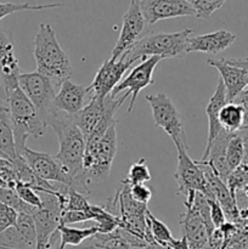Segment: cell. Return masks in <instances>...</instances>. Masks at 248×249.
I'll list each match as a JSON object with an SVG mask.
<instances>
[{"mask_svg": "<svg viewBox=\"0 0 248 249\" xmlns=\"http://www.w3.org/2000/svg\"><path fill=\"white\" fill-rule=\"evenodd\" d=\"M196 192L190 191L185 198V213L181 214V236L187 238L190 249H209V235L206 225L194 204Z\"/></svg>", "mask_w": 248, "mask_h": 249, "instance_id": "obj_13", "label": "cell"}, {"mask_svg": "<svg viewBox=\"0 0 248 249\" xmlns=\"http://www.w3.org/2000/svg\"><path fill=\"white\" fill-rule=\"evenodd\" d=\"M133 66V62L124 55L118 61H105L101 67L97 70L94 80L88 87L92 97H106L112 90L121 83L124 73Z\"/></svg>", "mask_w": 248, "mask_h": 249, "instance_id": "obj_14", "label": "cell"}, {"mask_svg": "<svg viewBox=\"0 0 248 249\" xmlns=\"http://www.w3.org/2000/svg\"><path fill=\"white\" fill-rule=\"evenodd\" d=\"M21 68L17 57L15 56L14 44L6 32L0 28V78L1 87L6 94L19 88L18 78Z\"/></svg>", "mask_w": 248, "mask_h": 249, "instance_id": "obj_18", "label": "cell"}, {"mask_svg": "<svg viewBox=\"0 0 248 249\" xmlns=\"http://www.w3.org/2000/svg\"><path fill=\"white\" fill-rule=\"evenodd\" d=\"M117 123L112 124L100 140H87L83 170L71 185L85 196L90 192V185L104 181L111 173L117 153Z\"/></svg>", "mask_w": 248, "mask_h": 249, "instance_id": "obj_1", "label": "cell"}, {"mask_svg": "<svg viewBox=\"0 0 248 249\" xmlns=\"http://www.w3.org/2000/svg\"><path fill=\"white\" fill-rule=\"evenodd\" d=\"M18 85L48 125L49 122L58 114L53 108L56 88L53 82L35 71L31 73H21Z\"/></svg>", "mask_w": 248, "mask_h": 249, "instance_id": "obj_7", "label": "cell"}, {"mask_svg": "<svg viewBox=\"0 0 248 249\" xmlns=\"http://www.w3.org/2000/svg\"><path fill=\"white\" fill-rule=\"evenodd\" d=\"M140 249H172L168 246H162V245H158V243H151V245H147L146 247L140 248Z\"/></svg>", "mask_w": 248, "mask_h": 249, "instance_id": "obj_41", "label": "cell"}, {"mask_svg": "<svg viewBox=\"0 0 248 249\" xmlns=\"http://www.w3.org/2000/svg\"><path fill=\"white\" fill-rule=\"evenodd\" d=\"M169 247L172 249H190V245L187 242V238L185 236H181V238L179 240L173 238L172 242L169 243Z\"/></svg>", "mask_w": 248, "mask_h": 249, "instance_id": "obj_38", "label": "cell"}, {"mask_svg": "<svg viewBox=\"0 0 248 249\" xmlns=\"http://www.w3.org/2000/svg\"><path fill=\"white\" fill-rule=\"evenodd\" d=\"M209 66L216 68L220 74V79L225 87L226 92V102L230 104L233 100L247 88V80H246V74L242 70L235 67L226 62L225 58L221 60H213L208 58L207 60Z\"/></svg>", "mask_w": 248, "mask_h": 249, "instance_id": "obj_22", "label": "cell"}, {"mask_svg": "<svg viewBox=\"0 0 248 249\" xmlns=\"http://www.w3.org/2000/svg\"><path fill=\"white\" fill-rule=\"evenodd\" d=\"M209 207H211V219L212 223H213L214 228L220 229L224 224L226 223V216L224 213L223 208L220 207V204L215 201V199H208Z\"/></svg>", "mask_w": 248, "mask_h": 249, "instance_id": "obj_35", "label": "cell"}, {"mask_svg": "<svg viewBox=\"0 0 248 249\" xmlns=\"http://www.w3.org/2000/svg\"><path fill=\"white\" fill-rule=\"evenodd\" d=\"M19 156L23 157L32 172L40 179L51 182V184L55 182V184L66 185V186L72 185V179L68 177L55 156H51L50 153L33 151L28 147L24 148Z\"/></svg>", "mask_w": 248, "mask_h": 249, "instance_id": "obj_12", "label": "cell"}, {"mask_svg": "<svg viewBox=\"0 0 248 249\" xmlns=\"http://www.w3.org/2000/svg\"><path fill=\"white\" fill-rule=\"evenodd\" d=\"M150 32L151 29L146 26V21L141 12L140 2L138 0L130 1L128 10L123 16L119 38L112 50L109 60L118 61L124 53H126L134 44L138 43L145 34Z\"/></svg>", "mask_w": 248, "mask_h": 249, "instance_id": "obj_10", "label": "cell"}, {"mask_svg": "<svg viewBox=\"0 0 248 249\" xmlns=\"http://www.w3.org/2000/svg\"><path fill=\"white\" fill-rule=\"evenodd\" d=\"M197 162L201 164L202 169H203L204 177H206L207 184H208L213 198L220 204L224 213H225L226 219H229L232 223H236L240 219V212H238L237 208L236 197L231 195L228 185L216 175V173L212 169V167L208 163L199 162V160H197Z\"/></svg>", "mask_w": 248, "mask_h": 249, "instance_id": "obj_19", "label": "cell"}, {"mask_svg": "<svg viewBox=\"0 0 248 249\" xmlns=\"http://www.w3.org/2000/svg\"><path fill=\"white\" fill-rule=\"evenodd\" d=\"M0 203L9 206L10 208L15 209L18 214H32L34 213L36 208L28 206L24 203L17 195L16 190L14 189H0Z\"/></svg>", "mask_w": 248, "mask_h": 249, "instance_id": "obj_29", "label": "cell"}, {"mask_svg": "<svg viewBox=\"0 0 248 249\" xmlns=\"http://www.w3.org/2000/svg\"><path fill=\"white\" fill-rule=\"evenodd\" d=\"M130 196L134 201L141 204H147L152 198V191L145 184L133 185L130 186Z\"/></svg>", "mask_w": 248, "mask_h": 249, "instance_id": "obj_34", "label": "cell"}, {"mask_svg": "<svg viewBox=\"0 0 248 249\" xmlns=\"http://www.w3.org/2000/svg\"><path fill=\"white\" fill-rule=\"evenodd\" d=\"M194 29L185 28L177 33H150L145 34L138 43L134 44L123 55L130 62L146 60L147 56H158L163 58H172L186 53L187 40L192 36Z\"/></svg>", "mask_w": 248, "mask_h": 249, "instance_id": "obj_5", "label": "cell"}, {"mask_svg": "<svg viewBox=\"0 0 248 249\" xmlns=\"http://www.w3.org/2000/svg\"><path fill=\"white\" fill-rule=\"evenodd\" d=\"M60 249H65L67 246H79L87 240L91 238L96 233H99V229L96 226H90L85 229H75L67 225H60Z\"/></svg>", "mask_w": 248, "mask_h": 249, "instance_id": "obj_24", "label": "cell"}, {"mask_svg": "<svg viewBox=\"0 0 248 249\" xmlns=\"http://www.w3.org/2000/svg\"><path fill=\"white\" fill-rule=\"evenodd\" d=\"M238 134H240L241 139H242L243 147H245V160H243L242 164L248 165V128L241 129Z\"/></svg>", "mask_w": 248, "mask_h": 249, "instance_id": "obj_39", "label": "cell"}, {"mask_svg": "<svg viewBox=\"0 0 248 249\" xmlns=\"http://www.w3.org/2000/svg\"><path fill=\"white\" fill-rule=\"evenodd\" d=\"M245 160V147H243V141L241 139L240 134H232V136L229 140L228 146H226V163L232 173L233 170L237 169Z\"/></svg>", "mask_w": 248, "mask_h": 249, "instance_id": "obj_27", "label": "cell"}, {"mask_svg": "<svg viewBox=\"0 0 248 249\" xmlns=\"http://www.w3.org/2000/svg\"><path fill=\"white\" fill-rule=\"evenodd\" d=\"M236 41V36L228 31H216L202 36H190L187 40L186 53H216L230 48Z\"/></svg>", "mask_w": 248, "mask_h": 249, "instance_id": "obj_20", "label": "cell"}, {"mask_svg": "<svg viewBox=\"0 0 248 249\" xmlns=\"http://www.w3.org/2000/svg\"><path fill=\"white\" fill-rule=\"evenodd\" d=\"M195 16L198 18H209L216 10L221 9L224 0H189Z\"/></svg>", "mask_w": 248, "mask_h": 249, "instance_id": "obj_31", "label": "cell"}, {"mask_svg": "<svg viewBox=\"0 0 248 249\" xmlns=\"http://www.w3.org/2000/svg\"><path fill=\"white\" fill-rule=\"evenodd\" d=\"M61 6H65V4H63L62 1L49 2V4H33V2H29V1L0 2V19L9 16V15L15 14V12L41 11V10L55 9V7H61Z\"/></svg>", "mask_w": 248, "mask_h": 249, "instance_id": "obj_26", "label": "cell"}, {"mask_svg": "<svg viewBox=\"0 0 248 249\" xmlns=\"http://www.w3.org/2000/svg\"><path fill=\"white\" fill-rule=\"evenodd\" d=\"M0 249H36V231L29 214H18L16 225L0 233Z\"/></svg>", "mask_w": 248, "mask_h": 249, "instance_id": "obj_16", "label": "cell"}, {"mask_svg": "<svg viewBox=\"0 0 248 249\" xmlns=\"http://www.w3.org/2000/svg\"><path fill=\"white\" fill-rule=\"evenodd\" d=\"M7 101H9L16 151L18 155H21L22 151L27 147L26 141L28 136H33L34 139L41 138L45 134L48 125L39 114L38 109L23 94L21 88H17L9 92Z\"/></svg>", "mask_w": 248, "mask_h": 249, "instance_id": "obj_4", "label": "cell"}, {"mask_svg": "<svg viewBox=\"0 0 248 249\" xmlns=\"http://www.w3.org/2000/svg\"><path fill=\"white\" fill-rule=\"evenodd\" d=\"M124 181L128 182L130 186L133 185H140L145 184V182L151 181V173L148 169L147 164H146L145 158H141L139 162L134 163L129 169L128 175L124 179Z\"/></svg>", "mask_w": 248, "mask_h": 249, "instance_id": "obj_30", "label": "cell"}, {"mask_svg": "<svg viewBox=\"0 0 248 249\" xmlns=\"http://www.w3.org/2000/svg\"><path fill=\"white\" fill-rule=\"evenodd\" d=\"M18 157L15 143L14 129L10 116L7 94L0 95V158L14 162Z\"/></svg>", "mask_w": 248, "mask_h": 249, "instance_id": "obj_23", "label": "cell"}, {"mask_svg": "<svg viewBox=\"0 0 248 249\" xmlns=\"http://www.w3.org/2000/svg\"><path fill=\"white\" fill-rule=\"evenodd\" d=\"M95 247V243H94V240L91 238H89V240H87L85 242H83L82 245L79 246H67V247H65V249H92Z\"/></svg>", "mask_w": 248, "mask_h": 249, "instance_id": "obj_40", "label": "cell"}, {"mask_svg": "<svg viewBox=\"0 0 248 249\" xmlns=\"http://www.w3.org/2000/svg\"><path fill=\"white\" fill-rule=\"evenodd\" d=\"M221 128L230 134L238 133L243 128V109L235 102L226 104L219 113Z\"/></svg>", "mask_w": 248, "mask_h": 249, "instance_id": "obj_25", "label": "cell"}, {"mask_svg": "<svg viewBox=\"0 0 248 249\" xmlns=\"http://www.w3.org/2000/svg\"><path fill=\"white\" fill-rule=\"evenodd\" d=\"M226 62L230 65L235 66V67L240 68L245 72L246 80H247V87H248V57L246 58H225Z\"/></svg>", "mask_w": 248, "mask_h": 249, "instance_id": "obj_37", "label": "cell"}, {"mask_svg": "<svg viewBox=\"0 0 248 249\" xmlns=\"http://www.w3.org/2000/svg\"><path fill=\"white\" fill-rule=\"evenodd\" d=\"M123 102L124 100L122 97L113 99L111 95H107L106 97H92L91 101L82 111L72 117L73 122L87 140L105 118L114 117Z\"/></svg>", "mask_w": 248, "mask_h": 249, "instance_id": "obj_9", "label": "cell"}, {"mask_svg": "<svg viewBox=\"0 0 248 249\" xmlns=\"http://www.w3.org/2000/svg\"><path fill=\"white\" fill-rule=\"evenodd\" d=\"M139 2L148 28L160 19L195 16L189 0H142Z\"/></svg>", "mask_w": 248, "mask_h": 249, "instance_id": "obj_15", "label": "cell"}, {"mask_svg": "<svg viewBox=\"0 0 248 249\" xmlns=\"http://www.w3.org/2000/svg\"><path fill=\"white\" fill-rule=\"evenodd\" d=\"M146 224H147L150 232L152 235L155 243L162 246H168L173 240L170 230L163 221L158 220L150 211L146 212Z\"/></svg>", "mask_w": 248, "mask_h": 249, "instance_id": "obj_28", "label": "cell"}, {"mask_svg": "<svg viewBox=\"0 0 248 249\" xmlns=\"http://www.w3.org/2000/svg\"><path fill=\"white\" fill-rule=\"evenodd\" d=\"M48 126H51L58 139L57 155L55 156L68 177L73 180L82 173L83 160L85 155V140L84 135L79 130L70 116H61L58 113L55 118L49 122Z\"/></svg>", "mask_w": 248, "mask_h": 249, "instance_id": "obj_3", "label": "cell"}, {"mask_svg": "<svg viewBox=\"0 0 248 249\" xmlns=\"http://www.w3.org/2000/svg\"><path fill=\"white\" fill-rule=\"evenodd\" d=\"M160 61H162V58L158 57V56H151V57L141 61L140 65L131 68L128 77L122 79L121 83L112 90V92L109 95H111L113 99H116V97L118 96V94H121L124 90H128V91L122 96V99L125 100L129 95H131L130 104H129L128 107V112L130 113V112L133 111L134 104H135L136 99H138L139 92H140L143 88L148 87V85L155 83L152 79L153 71H155V68L157 67V65Z\"/></svg>", "mask_w": 248, "mask_h": 249, "instance_id": "obj_11", "label": "cell"}, {"mask_svg": "<svg viewBox=\"0 0 248 249\" xmlns=\"http://www.w3.org/2000/svg\"><path fill=\"white\" fill-rule=\"evenodd\" d=\"M5 92H6V91H5V90H4V88H2V87H1V85H0V95L5 94Z\"/></svg>", "mask_w": 248, "mask_h": 249, "instance_id": "obj_42", "label": "cell"}, {"mask_svg": "<svg viewBox=\"0 0 248 249\" xmlns=\"http://www.w3.org/2000/svg\"><path fill=\"white\" fill-rule=\"evenodd\" d=\"M15 190H16L18 197L24 202V203L33 207V208H40L41 207L40 195H39L36 191H34L32 187H29L28 185L22 184V182H17Z\"/></svg>", "mask_w": 248, "mask_h": 249, "instance_id": "obj_32", "label": "cell"}, {"mask_svg": "<svg viewBox=\"0 0 248 249\" xmlns=\"http://www.w3.org/2000/svg\"><path fill=\"white\" fill-rule=\"evenodd\" d=\"M226 104H228V102H226L225 87H224L223 82H221V79L219 78L215 91L212 95V97L209 99L208 105H207L206 107V113L207 117H208V138H207L206 150H204L202 160H199V162H204V160H207L212 145H213V142L215 141V139L220 135L221 131L224 130L220 125V122H219V113H220L221 108H223Z\"/></svg>", "mask_w": 248, "mask_h": 249, "instance_id": "obj_21", "label": "cell"}, {"mask_svg": "<svg viewBox=\"0 0 248 249\" xmlns=\"http://www.w3.org/2000/svg\"><path fill=\"white\" fill-rule=\"evenodd\" d=\"M18 213L9 206L0 203V233L16 225Z\"/></svg>", "mask_w": 248, "mask_h": 249, "instance_id": "obj_33", "label": "cell"}, {"mask_svg": "<svg viewBox=\"0 0 248 249\" xmlns=\"http://www.w3.org/2000/svg\"><path fill=\"white\" fill-rule=\"evenodd\" d=\"M233 102L240 105L243 109V128H248V89H245L235 100Z\"/></svg>", "mask_w": 248, "mask_h": 249, "instance_id": "obj_36", "label": "cell"}, {"mask_svg": "<svg viewBox=\"0 0 248 249\" xmlns=\"http://www.w3.org/2000/svg\"><path fill=\"white\" fill-rule=\"evenodd\" d=\"M92 249H106V248H102V247H94Z\"/></svg>", "mask_w": 248, "mask_h": 249, "instance_id": "obj_43", "label": "cell"}, {"mask_svg": "<svg viewBox=\"0 0 248 249\" xmlns=\"http://www.w3.org/2000/svg\"><path fill=\"white\" fill-rule=\"evenodd\" d=\"M91 99L92 96L88 90V87L74 84L68 79L60 87L53 101V108L57 113L73 117L82 111L91 101Z\"/></svg>", "mask_w": 248, "mask_h": 249, "instance_id": "obj_17", "label": "cell"}, {"mask_svg": "<svg viewBox=\"0 0 248 249\" xmlns=\"http://www.w3.org/2000/svg\"><path fill=\"white\" fill-rule=\"evenodd\" d=\"M177 151V168L174 173V179L177 182V195L186 198L190 191H195L206 196L207 199H214L201 164L190 157L186 148L179 147Z\"/></svg>", "mask_w": 248, "mask_h": 249, "instance_id": "obj_8", "label": "cell"}, {"mask_svg": "<svg viewBox=\"0 0 248 249\" xmlns=\"http://www.w3.org/2000/svg\"><path fill=\"white\" fill-rule=\"evenodd\" d=\"M33 55L35 58L36 72L49 78L55 88H60L62 83L72 75L70 57L58 44L50 24L41 23L39 26L34 38Z\"/></svg>", "mask_w": 248, "mask_h": 249, "instance_id": "obj_2", "label": "cell"}, {"mask_svg": "<svg viewBox=\"0 0 248 249\" xmlns=\"http://www.w3.org/2000/svg\"><path fill=\"white\" fill-rule=\"evenodd\" d=\"M146 101L152 109V117L156 125L162 128L170 136L175 147H184L189 150L184 121L174 102L165 94L147 95Z\"/></svg>", "mask_w": 248, "mask_h": 249, "instance_id": "obj_6", "label": "cell"}]
</instances>
